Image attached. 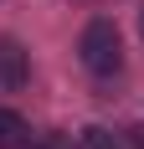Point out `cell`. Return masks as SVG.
Instances as JSON below:
<instances>
[{
  "label": "cell",
  "mask_w": 144,
  "mask_h": 149,
  "mask_svg": "<svg viewBox=\"0 0 144 149\" xmlns=\"http://www.w3.org/2000/svg\"><path fill=\"white\" fill-rule=\"evenodd\" d=\"M77 52H82V67L98 72V77H113L118 67H124V41H118V26H113V21H87Z\"/></svg>",
  "instance_id": "obj_1"
},
{
  "label": "cell",
  "mask_w": 144,
  "mask_h": 149,
  "mask_svg": "<svg viewBox=\"0 0 144 149\" xmlns=\"http://www.w3.org/2000/svg\"><path fill=\"white\" fill-rule=\"evenodd\" d=\"M31 77V57L15 36H0V93H21Z\"/></svg>",
  "instance_id": "obj_2"
},
{
  "label": "cell",
  "mask_w": 144,
  "mask_h": 149,
  "mask_svg": "<svg viewBox=\"0 0 144 149\" xmlns=\"http://www.w3.org/2000/svg\"><path fill=\"white\" fill-rule=\"evenodd\" d=\"M31 139V129H26V118L15 113V108H0V149H21Z\"/></svg>",
  "instance_id": "obj_3"
},
{
  "label": "cell",
  "mask_w": 144,
  "mask_h": 149,
  "mask_svg": "<svg viewBox=\"0 0 144 149\" xmlns=\"http://www.w3.org/2000/svg\"><path fill=\"white\" fill-rule=\"evenodd\" d=\"M82 149H118V139L108 134V129H98V123H93V129H82Z\"/></svg>",
  "instance_id": "obj_4"
},
{
  "label": "cell",
  "mask_w": 144,
  "mask_h": 149,
  "mask_svg": "<svg viewBox=\"0 0 144 149\" xmlns=\"http://www.w3.org/2000/svg\"><path fill=\"white\" fill-rule=\"evenodd\" d=\"M21 149H57V139H52V134H46V139H26Z\"/></svg>",
  "instance_id": "obj_5"
},
{
  "label": "cell",
  "mask_w": 144,
  "mask_h": 149,
  "mask_svg": "<svg viewBox=\"0 0 144 149\" xmlns=\"http://www.w3.org/2000/svg\"><path fill=\"white\" fill-rule=\"evenodd\" d=\"M139 36H144V10H139Z\"/></svg>",
  "instance_id": "obj_6"
}]
</instances>
